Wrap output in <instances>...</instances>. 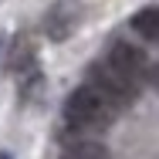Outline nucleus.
I'll return each instance as SVG.
<instances>
[{
    "mask_svg": "<svg viewBox=\"0 0 159 159\" xmlns=\"http://www.w3.org/2000/svg\"><path fill=\"white\" fill-rule=\"evenodd\" d=\"M64 152H71V156H105L108 149L102 142H95L88 132H75V139L64 142Z\"/></svg>",
    "mask_w": 159,
    "mask_h": 159,
    "instance_id": "obj_6",
    "label": "nucleus"
},
{
    "mask_svg": "<svg viewBox=\"0 0 159 159\" xmlns=\"http://www.w3.org/2000/svg\"><path fill=\"white\" fill-rule=\"evenodd\" d=\"M119 112H122V108L105 95L95 81H85V85H78L71 95L64 98L61 122H64V132H68V135H75V132L95 135V132H102Z\"/></svg>",
    "mask_w": 159,
    "mask_h": 159,
    "instance_id": "obj_1",
    "label": "nucleus"
},
{
    "mask_svg": "<svg viewBox=\"0 0 159 159\" xmlns=\"http://www.w3.org/2000/svg\"><path fill=\"white\" fill-rule=\"evenodd\" d=\"M105 58L108 61H115L119 68H125L132 75H146V54L135 48V44H125V41H115V44H108V51H105Z\"/></svg>",
    "mask_w": 159,
    "mask_h": 159,
    "instance_id": "obj_4",
    "label": "nucleus"
},
{
    "mask_svg": "<svg viewBox=\"0 0 159 159\" xmlns=\"http://www.w3.org/2000/svg\"><path fill=\"white\" fill-rule=\"evenodd\" d=\"M78 20H81L78 3H71V0H58V3L48 10V17H44V34H48L51 41H64V37L75 34Z\"/></svg>",
    "mask_w": 159,
    "mask_h": 159,
    "instance_id": "obj_3",
    "label": "nucleus"
},
{
    "mask_svg": "<svg viewBox=\"0 0 159 159\" xmlns=\"http://www.w3.org/2000/svg\"><path fill=\"white\" fill-rule=\"evenodd\" d=\"M132 31L139 34V37H146V41H159V3L152 7H142L139 14H132Z\"/></svg>",
    "mask_w": 159,
    "mask_h": 159,
    "instance_id": "obj_5",
    "label": "nucleus"
},
{
    "mask_svg": "<svg viewBox=\"0 0 159 159\" xmlns=\"http://www.w3.org/2000/svg\"><path fill=\"white\" fill-rule=\"evenodd\" d=\"M88 81H95V85L112 98L119 108H125L129 102L139 95V81H142V78H139V75H132V71H125V68H119V64L108 61V58H102V61L92 64Z\"/></svg>",
    "mask_w": 159,
    "mask_h": 159,
    "instance_id": "obj_2",
    "label": "nucleus"
}]
</instances>
